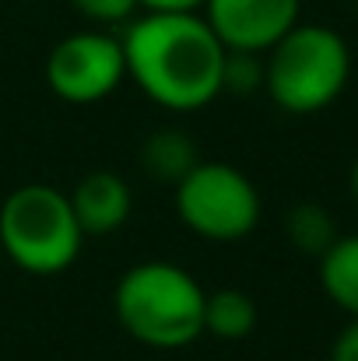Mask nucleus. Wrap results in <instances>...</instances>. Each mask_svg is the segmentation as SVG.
<instances>
[{
  "label": "nucleus",
  "instance_id": "nucleus-1",
  "mask_svg": "<svg viewBox=\"0 0 358 361\" xmlns=\"http://www.w3.org/2000/svg\"><path fill=\"white\" fill-rule=\"evenodd\" d=\"M126 78L169 113H201L222 95L225 46L201 11H144L123 35Z\"/></svg>",
  "mask_w": 358,
  "mask_h": 361
},
{
  "label": "nucleus",
  "instance_id": "nucleus-2",
  "mask_svg": "<svg viewBox=\"0 0 358 361\" xmlns=\"http://www.w3.org/2000/svg\"><path fill=\"white\" fill-rule=\"evenodd\" d=\"M204 288L169 259H144L123 270L113 309L123 334L155 351H179L204 337Z\"/></svg>",
  "mask_w": 358,
  "mask_h": 361
},
{
  "label": "nucleus",
  "instance_id": "nucleus-3",
  "mask_svg": "<svg viewBox=\"0 0 358 361\" xmlns=\"http://www.w3.org/2000/svg\"><path fill=\"white\" fill-rule=\"evenodd\" d=\"M352 78V49L341 32L299 21L263 53V92L281 113L313 116L341 99Z\"/></svg>",
  "mask_w": 358,
  "mask_h": 361
},
{
  "label": "nucleus",
  "instance_id": "nucleus-4",
  "mask_svg": "<svg viewBox=\"0 0 358 361\" xmlns=\"http://www.w3.org/2000/svg\"><path fill=\"white\" fill-rule=\"evenodd\" d=\"M85 232L64 190L25 183L0 204V245L7 259L32 277H56L81 256Z\"/></svg>",
  "mask_w": 358,
  "mask_h": 361
},
{
  "label": "nucleus",
  "instance_id": "nucleus-5",
  "mask_svg": "<svg viewBox=\"0 0 358 361\" xmlns=\"http://www.w3.org/2000/svg\"><path fill=\"white\" fill-rule=\"evenodd\" d=\"M176 214L201 239L239 242L260 225L263 204L260 190L242 169L201 158L176 183Z\"/></svg>",
  "mask_w": 358,
  "mask_h": 361
},
{
  "label": "nucleus",
  "instance_id": "nucleus-6",
  "mask_svg": "<svg viewBox=\"0 0 358 361\" xmlns=\"http://www.w3.org/2000/svg\"><path fill=\"white\" fill-rule=\"evenodd\" d=\"M126 81L123 42L113 32L85 28L60 39L46 56V85L71 106H95Z\"/></svg>",
  "mask_w": 358,
  "mask_h": 361
},
{
  "label": "nucleus",
  "instance_id": "nucleus-7",
  "mask_svg": "<svg viewBox=\"0 0 358 361\" xmlns=\"http://www.w3.org/2000/svg\"><path fill=\"white\" fill-rule=\"evenodd\" d=\"M302 0H204L201 14L225 49L267 53L288 28L299 25Z\"/></svg>",
  "mask_w": 358,
  "mask_h": 361
},
{
  "label": "nucleus",
  "instance_id": "nucleus-8",
  "mask_svg": "<svg viewBox=\"0 0 358 361\" xmlns=\"http://www.w3.org/2000/svg\"><path fill=\"white\" fill-rule=\"evenodd\" d=\"M71 200V211L81 225L85 235H109L119 232L130 214H133V190L130 183L109 172V169H99V172H88L74 183V190L67 193Z\"/></svg>",
  "mask_w": 358,
  "mask_h": 361
},
{
  "label": "nucleus",
  "instance_id": "nucleus-9",
  "mask_svg": "<svg viewBox=\"0 0 358 361\" xmlns=\"http://www.w3.org/2000/svg\"><path fill=\"white\" fill-rule=\"evenodd\" d=\"M197 161H201V151L186 137V130H179V126L151 130V137L141 144V169L155 183H172L176 186Z\"/></svg>",
  "mask_w": 358,
  "mask_h": 361
},
{
  "label": "nucleus",
  "instance_id": "nucleus-10",
  "mask_svg": "<svg viewBox=\"0 0 358 361\" xmlns=\"http://www.w3.org/2000/svg\"><path fill=\"white\" fill-rule=\"evenodd\" d=\"M320 288L341 312L358 319V235H338L320 256Z\"/></svg>",
  "mask_w": 358,
  "mask_h": 361
},
{
  "label": "nucleus",
  "instance_id": "nucleus-11",
  "mask_svg": "<svg viewBox=\"0 0 358 361\" xmlns=\"http://www.w3.org/2000/svg\"><path fill=\"white\" fill-rule=\"evenodd\" d=\"M256 302L242 288H222L204 295V334L215 341H246L256 330Z\"/></svg>",
  "mask_w": 358,
  "mask_h": 361
},
{
  "label": "nucleus",
  "instance_id": "nucleus-12",
  "mask_svg": "<svg viewBox=\"0 0 358 361\" xmlns=\"http://www.w3.org/2000/svg\"><path fill=\"white\" fill-rule=\"evenodd\" d=\"M285 235H288V242L299 252L320 259L341 232H338V221H334V214L327 207H320V204H295L285 214Z\"/></svg>",
  "mask_w": 358,
  "mask_h": 361
},
{
  "label": "nucleus",
  "instance_id": "nucleus-13",
  "mask_svg": "<svg viewBox=\"0 0 358 361\" xmlns=\"http://www.w3.org/2000/svg\"><path fill=\"white\" fill-rule=\"evenodd\" d=\"M263 88V53H225V71H222V92L232 95H253Z\"/></svg>",
  "mask_w": 358,
  "mask_h": 361
},
{
  "label": "nucleus",
  "instance_id": "nucleus-14",
  "mask_svg": "<svg viewBox=\"0 0 358 361\" xmlns=\"http://www.w3.org/2000/svg\"><path fill=\"white\" fill-rule=\"evenodd\" d=\"M71 7L95 25H126L141 4L137 0H71Z\"/></svg>",
  "mask_w": 358,
  "mask_h": 361
},
{
  "label": "nucleus",
  "instance_id": "nucleus-15",
  "mask_svg": "<svg viewBox=\"0 0 358 361\" xmlns=\"http://www.w3.org/2000/svg\"><path fill=\"white\" fill-rule=\"evenodd\" d=\"M330 361H358V319H352L330 344Z\"/></svg>",
  "mask_w": 358,
  "mask_h": 361
},
{
  "label": "nucleus",
  "instance_id": "nucleus-16",
  "mask_svg": "<svg viewBox=\"0 0 358 361\" xmlns=\"http://www.w3.org/2000/svg\"><path fill=\"white\" fill-rule=\"evenodd\" d=\"M144 11H201L204 0H137Z\"/></svg>",
  "mask_w": 358,
  "mask_h": 361
},
{
  "label": "nucleus",
  "instance_id": "nucleus-17",
  "mask_svg": "<svg viewBox=\"0 0 358 361\" xmlns=\"http://www.w3.org/2000/svg\"><path fill=\"white\" fill-rule=\"evenodd\" d=\"M352 193H355V204H358V161H355V169H352Z\"/></svg>",
  "mask_w": 358,
  "mask_h": 361
},
{
  "label": "nucleus",
  "instance_id": "nucleus-18",
  "mask_svg": "<svg viewBox=\"0 0 358 361\" xmlns=\"http://www.w3.org/2000/svg\"><path fill=\"white\" fill-rule=\"evenodd\" d=\"M355 7H358V0H355Z\"/></svg>",
  "mask_w": 358,
  "mask_h": 361
}]
</instances>
